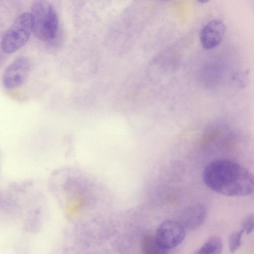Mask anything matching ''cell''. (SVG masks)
Wrapping results in <instances>:
<instances>
[{
  "label": "cell",
  "mask_w": 254,
  "mask_h": 254,
  "mask_svg": "<svg viewBox=\"0 0 254 254\" xmlns=\"http://www.w3.org/2000/svg\"><path fill=\"white\" fill-rule=\"evenodd\" d=\"M142 248L146 254H164L167 251L161 248L158 245L155 236L146 235L142 239Z\"/></svg>",
  "instance_id": "9"
},
{
  "label": "cell",
  "mask_w": 254,
  "mask_h": 254,
  "mask_svg": "<svg viewBox=\"0 0 254 254\" xmlns=\"http://www.w3.org/2000/svg\"><path fill=\"white\" fill-rule=\"evenodd\" d=\"M197 1L201 3H205L208 2L210 0H196Z\"/></svg>",
  "instance_id": "12"
},
{
  "label": "cell",
  "mask_w": 254,
  "mask_h": 254,
  "mask_svg": "<svg viewBox=\"0 0 254 254\" xmlns=\"http://www.w3.org/2000/svg\"><path fill=\"white\" fill-rule=\"evenodd\" d=\"M244 233V231L241 229L239 231H234L229 235L228 239V246L231 253H235L241 247Z\"/></svg>",
  "instance_id": "10"
},
{
  "label": "cell",
  "mask_w": 254,
  "mask_h": 254,
  "mask_svg": "<svg viewBox=\"0 0 254 254\" xmlns=\"http://www.w3.org/2000/svg\"><path fill=\"white\" fill-rule=\"evenodd\" d=\"M206 216L205 206L197 203L187 208L181 214L179 222L186 230H194L201 226Z\"/></svg>",
  "instance_id": "7"
},
{
  "label": "cell",
  "mask_w": 254,
  "mask_h": 254,
  "mask_svg": "<svg viewBox=\"0 0 254 254\" xmlns=\"http://www.w3.org/2000/svg\"><path fill=\"white\" fill-rule=\"evenodd\" d=\"M32 32L31 13H22L2 36L0 41L2 51L6 54H11L18 51L27 43Z\"/></svg>",
  "instance_id": "3"
},
{
  "label": "cell",
  "mask_w": 254,
  "mask_h": 254,
  "mask_svg": "<svg viewBox=\"0 0 254 254\" xmlns=\"http://www.w3.org/2000/svg\"></svg>",
  "instance_id": "13"
},
{
  "label": "cell",
  "mask_w": 254,
  "mask_h": 254,
  "mask_svg": "<svg viewBox=\"0 0 254 254\" xmlns=\"http://www.w3.org/2000/svg\"><path fill=\"white\" fill-rule=\"evenodd\" d=\"M185 236L186 229L179 221L166 220L158 226L155 237L160 247L167 251L179 245Z\"/></svg>",
  "instance_id": "4"
},
{
  "label": "cell",
  "mask_w": 254,
  "mask_h": 254,
  "mask_svg": "<svg viewBox=\"0 0 254 254\" xmlns=\"http://www.w3.org/2000/svg\"><path fill=\"white\" fill-rule=\"evenodd\" d=\"M204 184L212 190L229 196H245L254 191L252 172L241 165L228 160L208 163L202 174Z\"/></svg>",
  "instance_id": "1"
},
{
  "label": "cell",
  "mask_w": 254,
  "mask_h": 254,
  "mask_svg": "<svg viewBox=\"0 0 254 254\" xmlns=\"http://www.w3.org/2000/svg\"><path fill=\"white\" fill-rule=\"evenodd\" d=\"M223 241L218 236L212 235L208 238L196 254H221L223 250Z\"/></svg>",
  "instance_id": "8"
},
{
  "label": "cell",
  "mask_w": 254,
  "mask_h": 254,
  "mask_svg": "<svg viewBox=\"0 0 254 254\" xmlns=\"http://www.w3.org/2000/svg\"><path fill=\"white\" fill-rule=\"evenodd\" d=\"M31 62L26 57L15 59L5 69L2 77L3 86L13 89L22 85L28 77L31 70Z\"/></svg>",
  "instance_id": "5"
},
{
  "label": "cell",
  "mask_w": 254,
  "mask_h": 254,
  "mask_svg": "<svg viewBox=\"0 0 254 254\" xmlns=\"http://www.w3.org/2000/svg\"><path fill=\"white\" fill-rule=\"evenodd\" d=\"M226 27L220 19H214L206 24L200 33V40L205 50L212 49L217 46L224 36Z\"/></svg>",
  "instance_id": "6"
},
{
  "label": "cell",
  "mask_w": 254,
  "mask_h": 254,
  "mask_svg": "<svg viewBox=\"0 0 254 254\" xmlns=\"http://www.w3.org/2000/svg\"><path fill=\"white\" fill-rule=\"evenodd\" d=\"M254 214L252 213L247 216L244 219L242 223L241 228L247 234L252 233L254 229Z\"/></svg>",
  "instance_id": "11"
},
{
  "label": "cell",
  "mask_w": 254,
  "mask_h": 254,
  "mask_svg": "<svg viewBox=\"0 0 254 254\" xmlns=\"http://www.w3.org/2000/svg\"><path fill=\"white\" fill-rule=\"evenodd\" d=\"M33 32L43 41L53 40L58 28V16L53 5L46 0H35L32 4Z\"/></svg>",
  "instance_id": "2"
}]
</instances>
